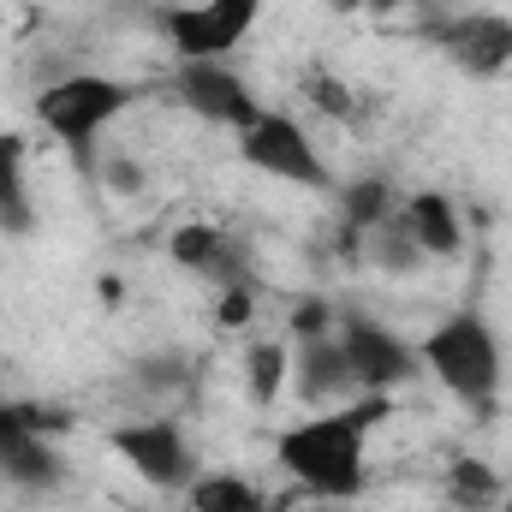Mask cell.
Here are the masks:
<instances>
[{
    "mask_svg": "<svg viewBox=\"0 0 512 512\" xmlns=\"http://www.w3.org/2000/svg\"><path fill=\"white\" fill-rule=\"evenodd\" d=\"M262 12H268V0H185V6L161 12V30L179 60H227L245 48Z\"/></svg>",
    "mask_w": 512,
    "mask_h": 512,
    "instance_id": "5b68a950",
    "label": "cell"
},
{
    "mask_svg": "<svg viewBox=\"0 0 512 512\" xmlns=\"http://www.w3.org/2000/svg\"><path fill=\"white\" fill-rule=\"evenodd\" d=\"M334 340L346 352V370H352V387L358 393H393V387H405L423 370L417 346L405 334H393L387 322H376V316H340L334 322Z\"/></svg>",
    "mask_w": 512,
    "mask_h": 512,
    "instance_id": "52a82bcc",
    "label": "cell"
},
{
    "mask_svg": "<svg viewBox=\"0 0 512 512\" xmlns=\"http://www.w3.org/2000/svg\"><path fill=\"white\" fill-rule=\"evenodd\" d=\"M328 6H334V12H340V18H346V12H364V6H370V0H328Z\"/></svg>",
    "mask_w": 512,
    "mask_h": 512,
    "instance_id": "cb8c5ba5",
    "label": "cell"
},
{
    "mask_svg": "<svg viewBox=\"0 0 512 512\" xmlns=\"http://www.w3.org/2000/svg\"><path fill=\"white\" fill-rule=\"evenodd\" d=\"M370 6H417V0H370Z\"/></svg>",
    "mask_w": 512,
    "mask_h": 512,
    "instance_id": "d4e9b609",
    "label": "cell"
},
{
    "mask_svg": "<svg viewBox=\"0 0 512 512\" xmlns=\"http://www.w3.org/2000/svg\"><path fill=\"white\" fill-rule=\"evenodd\" d=\"M399 227L411 233V245L423 256L453 262V256L465 251V221H459V203L447 191H411V197H399Z\"/></svg>",
    "mask_w": 512,
    "mask_h": 512,
    "instance_id": "7c38bea8",
    "label": "cell"
},
{
    "mask_svg": "<svg viewBox=\"0 0 512 512\" xmlns=\"http://www.w3.org/2000/svg\"><path fill=\"white\" fill-rule=\"evenodd\" d=\"M167 90H173V102L185 114H197L203 126L233 131V137L262 120V102L251 96V84L233 66H221V60H179L173 78H167Z\"/></svg>",
    "mask_w": 512,
    "mask_h": 512,
    "instance_id": "ba28073f",
    "label": "cell"
},
{
    "mask_svg": "<svg viewBox=\"0 0 512 512\" xmlns=\"http://www.w3.org/2000/svg\"><path fill=\"white\" fill-rule=\"evenodd\" d=\"M251 316H256V286H227V292H221L215 322H221V328H245Z\"/></svg>",
    "mask_w": 512,
    "mask_h": 512,
    "instance_id": "7402d4cb",
    "label": "cell"
},
{
    "mask_svg": "<svg viewBox=\"0 0 512 512\" xmlns=\"http://www.w3.org/2000/svg\"><path fill=\"white\" fill-rule=\"evenodd\" d=\"M292 512H298V507H292Z\"/></svg>",
    "mask_w": 512,
    "mask_h": 512,
    "instance_id": "4316f807",
    "label": "cell"
},
{
    "mask_svg": "<svg viewBox=\"0 0 512 512\" xmlns=\"http://www.w3.org/2000/svg\"><path fill=\"white\" fill-rule=\"evenodd\" d=\"M298 90H304V102H310L316 114H328V120H340V126H364V96H358L352 84H340L328 66H310Z\"/></svg>",
    "mask_w": 512,
    "mask_h": 512,
    "instance_id": "ac0fdd59",
    "label": "cell"
},
{
    "mask_svg": "<svg viewBox=\"0 0 512 512\" xmlns=\"http://www.w3.org/2000/svg\"><path fill=\"white\" fill-rule=\"evenodd\" d=\"M393 209H399V191H393L387 173H364V179H352V185L340 191V227H352V233L382 227Z\"/></svg>",
    "mask_w": 512,
    "mask_h": 512,
    "instance_id": "e0dca14e",
    "label": "cell"
},
{
    "mask_svg": "<svg viewBox=\"0 0 512 512\" xmlns=\"http://www.w3.org/2000/svg\"><path fill=\"white\" fill-rule=\"evenodd\" d=\"M96 179H102L108 197H137L143 191V161L126 155V149H108V155H96Z\"/></svg>",
    "mask_w": 512,
    "mask_h": 512,
    "instance_id": "ffe728a7",
    "label": "cell"
},
{
    "mask_svg": "<svg viewBox=\"0 0 512 512\" xmlns=\"http://www.w3.org/2000/svg\"><path fill=\"white\" fill-rule=\"evenodd\" d=\"M143 96H149V84H131V78L66 72V78H54V84L36 90L30 114H36V126L48 131L54 143H66V155H72L78 173H96V143H102V131L120 126Z\"/></svg>",
    "mask_w": 512,
    "mask_h": 512,
    "instance_id": "7a4b0ae2",
    "label": "cell"
},
{
    "mask_svg": "<svg viewBox=\"0 0 512 512\" xmlns=\"http://www.w3.org/2000/svg\"><path fill=\"white\" fill-rule=\"evenodd\" d=\"M36 203H30V137L0 131V233H30Z\"/></svg>",
    "mask_w": 512,
    "mask_h": 512,
    "instance_id": "4fadbf2b",
    "label": "cell"
},
{
    "mask_svg": "<svg viewBox=\"0 0 512 512\" xmlns=\"http://www.w3.org/2000/svg\"><path fill=\"white\" fill-rule=\"evenodd\" d=\"M292 382V346L286 340H251L245 346V399L251 405H274Z\"/></svg>",
    "mask_w": 512,
    "mask_h": 512,
    "instance_id": "2e32d148",
    "label": "cell"
},
{
    "mask_svg": "<svg viewBox=\"0 0 512 512\" xmlns=\"http://www.w3.org/2000/svg\"><path fill=\"white\" fill-rule=\"evenodd\" d=\"M131 382H137L143 399H173V393H191L197 364H191V358H179V352H149V358H137V364H131Z\"/></svg>",
    "mask_w": 512,
    "mask_h": 512,
    "instance_id": "d6986e66",
    "label": "cell"
},
{
    "mask_svg": "<svg viewBox=\"0 0 512 512\" xmlns=\"http://www.w3.org/2000/svg\"><path fill=\"white\" fill-rule=\"evenodd\" d=\"M108 447L126 459L149 489H161V495H179V489H191V477H197V447H191V435L179 429V417H167V411H149V417H137V423L108 429Z\"/></svg>",
    "mask_w": 512,
    "mask_h": 512,
    "instance_id": "8992f818",
    "label": "cell"
},
{
    "mask_svg": "<svg viewBox=\"0 0 512 512\" xmlns=\"http://www.w3.org/2000/svg\"><path fill=\"white\" fill-rule=\"evenodd\" d=\"M423 36L465 72V78H507L512 72V18L507 12H435Z\"/></svg>",
    "mask_w": 512,
    "mask_h": 512,
    "instance_id": "9c48e42d",
    "label": "cell"
},
{
    "mask_svg": "<svg viewBox=\"0 0 512 512\" xmlns=\"http://www.w3.org/2000/svg\"><path fill=\"white\" fill-rule=\"evenodd\" d=\"M185 512H268V495L239 471H197L185 489Z\"/></svg>",
    "mask_w": 512,
    "mask_h": 512,
    "instance_id": "5bb4252c",
    "label": "cell"
},
{
    "mask_svg": "<svg viewBox=\"0 0 512 512\" xmlns=\"http://www.w3.org/2000/svg\"><path fill=\"white\" fill-rule=\"evenodd\" d=\"M387 417H393L387 393H358V399H340L328 411H310L274 435V465L310 495L358 501L370 483V435Z\"/></svg>",
    "mask_w": 512,
    "mask_h": 512,
    "instance_id": "6da1fadb",
    "label": "cell"
},
{
    "mask_svg": "<svg viewBox=\"0 0 512 512\" xmlns=\"http://www.w3.org/2000/svg\"><path fill=\"white\" fill-rule=\"evenodd\" d=\"M507 501V483H501V471L495 465H483L477 453H459L453 465H447V507L459 512H501Z\"/></svg>",
    "mask_w": 512,
    "mask_h": 512,
    "instance_id": "9a60e30c",
    "label": "cell"
},
{
    "mask_svg": "<svg viewBox=\"0 0 512 512\" xmlns=\"http://www.w3.org/2000/svg\"><path fill=\"white\" fill-rule=\"evenodd\" d=\"M30 512H42V507H30Z\"/></svg>",
    "mask_w": 512,
    "mask_h": 512,
    "instance_id": "484cf974",
    "label": "cell"
},
{
    "mask_svg": "<svg viewBox=\"0 0 512 512\" xmlns=\"http://www.w3.org/2000/svg\"><path fill=\"white\" fill-rule=\"evenodd\" d=\"M334 322H340V316H334V310H328L322 298H304V304L292 310V334H298V340H316V334H334Z\"/></svg>",
    "mask_w": 512,
    "mask_h": 512,
    "instance_id": "44dd1931",
    "label": "cell"
},
{
    "mask_svg": "<svg viewBox=\"0 0 512 512\" xmlns=\"http://www.w3.org/2000/svg\"><path fill=\"white\" fill-rule=\"evenodd\" d=\"M417 358L435 382L447 387L471 417H495L501 405V382H507V352H501V334L489 328L483 310H453L441 316L423 340H417Z\"/></svg>",
    "mask_w": 512,
    "mask_h": 512,
    "instance_id": "3957f363",
    "label": "cell"
},
{
    "mask_svg": "<svg viewBox=\"0 0 512 512\" xmlns=\"http://www.w3.org/2000/svg\"><path fill=\"white\" fill-rule=\"evenodd\" d=\"M167 256H173V268L209 280L215 292H227V286H256L251 245H239L233 233H221V227H209V221L173 227V233H167Z\"/></svg>",
    "mask_w": 512,
    "mask_h": 512,
    "instance_id": "30bf717a",
    "label": "cell"
},
{
    "mask_svg": "<svg viewBox=\"0 0 512 512\" xmlns=\"http://www.w3.org/2000/svg\"><path fill=\"white\" fill-rule=\"evenodd\" d=\"M24 423V399H0V435Z\"/></svg>",
    "mask_w": 512,
    "mask_h": 512,
    "instance_id": "603a6c76",
    "label": "cell"
},
{
    "mask_svg": "<svg viewBox=\"0 0 512 512\" xmlns=\"http://www.w3.org/2000/svg\"><path fill=\"white\" fill-rule=\"evenodd\" d=\"M292 387L304 405H340V399H358L352 370H346V352L334 334H316V340H298L292 346Z\"/></svg>",
    "mask_w": 512,
    "mask_h": 512,
    "instance_id": "8fae6325",
    "label": "cell"
},
{
    "mask_svg": "<svg viewBox=\"0 0 512 512\" xmlns=\"http://www.w3.org/2000/svg\"><path fill=\"white\" fill-rule=\"evenodd\" d=\"M239 161L280 185H298V191H334V167L322 161L304 120L286 108H262V120L239 131Z\"/></svg>",
    "mask_w": 512,
    "mask_h": 512,
    "instance_id": "277c9868",
    "label": "cell"
}]
</instances>
